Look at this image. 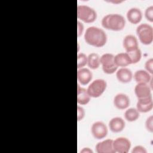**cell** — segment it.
I'll list each match as a JSON object with an SVG mask.
<instances>
[{"mask_svg":"<svg viewBox=\"0 0 153 153\" xmlns=\"http://www.w3.org/2000/svg\"><path fill=\"white\" fill-rule=\"evenodd\" d=\"M84 38L87 44L98 48L103 47L107 42V35L105 31L96 26L88 27L85 32Z\"/></svg>","mask_w":153,"mask_h":153,"instance_id":"obj_1","label":"cell"},{"mask_svg":"<svg viewBox=\"0 0 153 153\" xmlns=\"http://www.w3.org/2000/svg\"><path fill=\"white\" fill-rule=\"evenodd\" d=\"M103 27L112 31L122 30L126 25L124 17L119 14H108L105 16L101 21Z\"/></svg>","mask_w":153,"mask_h":153,"instance_id":"obj_2","label":"cell"},{"mask_svg":"<svg viewBox=\"0 0 153 153\" xmlns=\"http://www.w3.org/2000/svg\"><path fill=\"white\" fill-rule=\"evenodd\" d=\"M77 18L87 23L94 22L97 19V13L91 7L85 5L77 6Z\"/></svg>","mask_w":153,"mask_h":153,"instance_id":"obj_3","label":"cell"},{"mask_svg":"<svg viewBox=\"0 0 153 153\" xmlns=\"http://www.w3.org/2000/svg\"><path fill=\"white\" fill-rule=\"evenodd\" d=\"M136 33L140 41L144 45H149L153 40L152 27L147 23H142L136 28Z\"/></svg>","mask_w":153,"mask_h":153,"instance_id":"obj_4","label":"cell"},{"mask_svg":"<svg viewBox=\"0 0 153 153\" xmlns=\"http://www.w3.org/2000/svg\"><path fill=\"white\" fill-rule=\"evenodd\" d=\"M106 87L107 83L106 81L103 79H97L91 82L87 90L91 97L97 98L104 93Z\"/></svg>","mask_w":153,"mask_h":153,"instance_id":"obj_5","label":"cell"},{"mask_svg":"<svg viewBox=\"0 0 153 153\" xmlns=\"http://www.w3.org/2000/svg\"><path fill=\"white\" fill-rule=\"evenodd\" d=\"M103 71L107 74H112L117 71L118 66L114 62V55L111 53H105L100 57Z\"/></svg>","mask_w":153,"mask_h":153,"instance_id":"obj_6","label":"cell"},{"mask_svg":"<svg viewBox=\"0 0 153 153\" xmlns=\"http://www.w3.org/2000/svg\"><path fill=\"white\" fill-rule=\"evenodd\" d=\"M91 132L93 136L97 139L100 140L105 138L108 134V128L106 124L102 121L94 122L91 127Z\"/></svg>","mask_w":153,"mask_h":153,"instance_id":"obj_7","label":"cell"},{"mask_svg":"<svg viewBox=\"0 0 153 153\" xmlns=\"http://www.w3.org/2000/svg\"><path fill=\"white\" fill-rule=\"evenodd\" d=\"M130 147L131 142L126 137H120L113 140V148L115 152L127 153Z\"/></svg>","mask_w":153,"mask_h":153,"instance_id":"obj_8","label":"cell"},{"mask_svg":"<svg viewBox=\"0 0 153 153\" xmlns=\"http://www.w3.org/2000/svg\"><path fill=\"white\" fill-rule=\"evenodd\" d=\"M114 105L118 109L123 110L127 108L130 104L128 96L124 93H118L114 98Z\"/></svg>","mask_w":153,"mask_h":153,"instance_id":"obj_9","label":"cell"},{"mask_svg":"<svg viewBox=\"0 0 153 153\" xmlns=\"http://www.w3.org/2000/svg\"><path fill=\"white\" fill-rule=\"evenodd\" d=\"M153 108L152 96L146 98L138 99L136 103V109L139 112L146 113L149 112Z\"/></svg>","mask_w":153,"mask_h":153,"instance_id":"obj_10","label":"cell"},{"mask_svg":"<svg viewBox=\"0 0 153 153\" xmlns=\"http://www.w3.org/2000/svg\"><path fill=\"white\" fill-rule=\"evenodd\" d=\"M134 93L137 99L146 98L152 96L151 88L145 83H138L134 87Z\"/></svg>","mask_w":153,"mask_h":153,"instance_id":"obj_11","label":"cell"},{"mask_svg":"<svg viewBox=\"0 0 153 153\" xmlns=\"http://www.w3.org/2000/svg\"><path fill=\"white\" fill-rule=\"evenodd\" d=\"M95 148L97 153H115L113 148V140L110 139L97 143Z\"/></svg>","mask_w":153,"mask_h":153,"instance_id":"obj_12","label":"cell"},{"mask_svg":"<svg viewBox=\"0 0 153 153\" xmlns=\"http://www.w3.org/2000/svg\"><path fill=\"white\" fill-rule=\"evenodd\" d=\"M128 21L131 24L136 25L140 23L142 19V13L141 10L136 7L130 8L126 14Z\"/></svg>","mask_w":153,"mask_h":153,"instance_id":"obj_13","label":"cell"},{"mask_svg":"<svg viewBox=\"0 0 153 153\" xmlns=\"http://www.w3.org/2000/svg\"><path fill=\"white\" fill-rule=\"evenodd\" d=\"M123 45L126 53L131 51L139 48L137 39L133 35H127L124 38Z\"/></svg>","mask_w":153,"mask_h":153,"instance_id":"obj_14","label":"cell"},{"mask_svg":"<svg viewBox=\"0 0 153 153\" xmlns=\"http://www.w3.org/2000/svg\"><path fill=\"white\" fill-rule=\"evenodd\" d=\"M93 78L91 72L87 68H82L78 69L77 71V79L78 81L83 85L88 84Z\"/></svg>","mask_w":153,"mask_h":153,"instance_id":"obj_15","label":"cell"},{"mask_svg":"<svg viewBox=\"0 0 153 153\" xmlns=\"http://www.w3.org/2000/svg\"><path fill=\"white\" fill-rule=\"evenodd\" d=\"M126 126L124 120L121 117H114L109 122V127L113 133H120L122 131Z\"/></svg>","mask_w":153,"mask_h":153,"instance_id":"obj_16","label":"cell"},{"mask_svg":"<svg viewBox=\"0 0 153 153\" xmlns=\"http://www.w3.org/2000/svg\"><path fill=\"white\" fill-rule=\"evenodd\" d=\"M116 77L120 82L128 83L131 81L133 74L130 69L125 67L121 68L117 71Z\"/></svg>","mask_w":153,"mask_h":153,"instance_id":"obj_17","label":"cell"},{"mask_svg":"<svg viewBox=\"0 0 153 153\" xmlns=\"http://www.w3.org/2000/svg\"><path fill=\"white\" fill-rule=\"evenodd\" d=\"M114 62L118 67H126L131 64V59L127 53H120L114 56Z\"/></svg>","mask_w":153,"mask_h":153,"instance_id":"obj_18","label":"cell"},{"mask_svg":"<svg viewBox=\"0 0 153 153\" xmlns=\"http://www.w3.org/2000/svg\"><path fill=\"white\" fill-rule=\"evenodd\" d=\"M90 96L88 94L87 89L77 85V102L81 105H87L90 100Z\"/></svg>","mask_w":153,"mask_h":153,"instance_id":"obj_19","label":"cell"},{"mask_svg":"<svg viewBox=\"0 0 153 153\" xmlns=\"http://www.w3.org/2000/svg\"><path fill=\"white\" fill-rule=\"evenodd\" d=\"M134 79L138 83L148 84L151 81V77L148 72L145 70H137L134 74Z\"/></svg>","mask_w":153,"mask_h":153,"instance_id":"obj_20","label":"cell"},{"mask_svg":"<svg viewBox=\"0 0 153 153\" xmlns=\"http://www.w3.org/2000/svg\"><path fill=\"white\" fill-rule=\"evenodd\" d=\"M100 57L96 53H91L87 56V65L91 69H96L100 66Z\"/></svg>","mask_w":153,"mask_h":153,"instance_id":"obj_21","label":"cell"},{"mask_svg":"<svg viewBox=\"0 0 153 153\" xmlns=\"http://www.w3.org/2000/svg\"><path fill=\"white\" fill-rule=\"evenodd\" d=\"M124 118L125 119L129 122H133L136 121L139 116V112L137 110V109L134 108H130L127 109L124 112Z\"/></svg>","mask_w":153,"mask_h":153,"instance_id":"obj_22","label":"cell"},{"mask_svg":"<svg viewBox=\"0 0 153 153\" xmlns=\"http://www.w3.org/2000/svg\"><path fill=\"white\" fill-rule=\"evenodd\" d=\"M128 55L129 56L131 61V64H135L139 62L141 59L142 57V53L140 50L138 48L134 50H133L127 53Z\"/></svg>","mask_w":153,"mask_h":153,"instance_id":"obj_23","label":"cell"},{"mask_svg":"<svg viewBox=\"0 0 153 153\" xmlns=\"http://www.w3.org/2000/svg\"><path fill=\"white\" fill-rule=\"evenodd\" d=\"M86 65H87V56L84 53H79L77 56L78 69L84 68Z\"/></svg>","mask_w":153,"mask_h":153,"instance_id":"obj_24","label":"cell"},{"mask_svg":"<svg viewBox=\"0 0 153 153\" xmlns=\"http://www.w3.org/2000/svg\"><path fill=\"white\" fill-rule=\"evenodd\" d=\"M145 17L150 22H153V6L148 7L145 11Z\"/></svg>","mask_w":153,"mask_h":153,"instance_id":"obj_25","label":"cell"},{"mask_svg":"<svg viewBox=\"0 0 153 153\" xmlns=\"http://www.w3.org/2000/svg\"><path fill=\"white\" fill-rule=\"evenodd\" d=\"M145 127L146 130L150 133L153 132V117L151 115L149 117L145 122Z\"/></svg>","mask_w":153,"mask_h":153,"instance_id":"obj_26","label":"cell"},{"mask_svg":"<svg viewBox=\"0 0 153 153\" xmlns=\"http://www.w3.org/2000/svg\"><path fill=\"white\" fill-rule=\"evenodd\" d=\"M145 68L150 74H153V59L151 58L148 59L145 64Z\"/></svg>","mask_w":153,"mask_h":153,"instance_id":"obj_27","label":"cell"},{"mask_svg":"<svg viewBox=\"0 0 153 153\" xmlns=\"http://www.w3.org/2000/svg\"><path fill=\"white\" fill-rule=\"evenodd\" d=\"M85 114V112L84 108L78 105L77 106V120L78 121L82 120L84 118Z\"/></svg>","mask_w":153,"mask_h":153,"instance_id":"obj_28","label":"cell"},{"mask_svg":"<svg viewBox=\"0 0 153 153\" xmlns=\"http://www.w3.org/2000/svg\"><path fill=\"white\" fill-rule=\"evenodd\" d=\"M132 153H146L147 151L145 148L140 145H137L134 146L131 151Z\"/></svg>","mask_w":153,"mask_h":153,"instance_id":"obj_29","label":"cell"},{"mask_svg":"<svg viewBox=\"0 0 153 153\" xmlns=\"http://www.w3.org/2000/svg\"><path fill=\"white\" fill-rule=\"evenodd\" d=\"M77 36L78 37H79L82 34L84 30V26L79 21L77 22Z\"/></svg>","mask_w":153,"mask_h":153,"instance_id":"obj_30","label":"cell"},{"mask_svg":"<svg viewBox=\"0 0 153 153\" xmlns=\"http://www.w3.org/2000/svg\"><path fill=\"white\" fill-rule=\"evenodd\" d=\"M81 152L82 153H93V151L90 149L89 148H84L81 151Z\"/></svg>","mask_w":153,"mask_h":153,"instance_id":"obj_31","label":"cell"},{"mask_svg":"<svg viewBox=\"0 0 153 153\" xmlns=\"http://www.w3.org/2000/svg\"><path fill=\"white\" fill-rule=\"evenodd\" d=\"M123 1H109V2H112L114 4H118V3H121Z\"/></svg>","mask_w":153,"mask_h":153,"instance_id":"obj_32","label":"cell"}]
</instances>
